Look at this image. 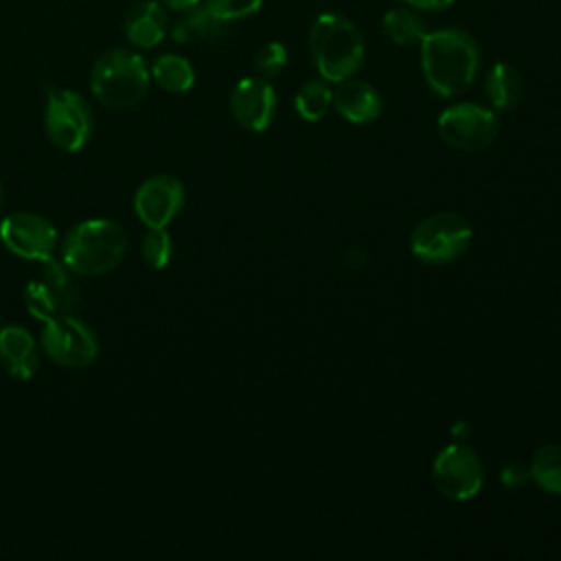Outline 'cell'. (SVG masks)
<instances>
[{"label": "cell", "instance_id": "603a6c76", "mask_svg": "<svg viewBox=\"0 0 561 561\" xmlns=\"http://www.w3.org/2000/svg\"><path fill=\"white\" fill-rule=\"evenodd\" d=\"M173 254L171 237L164 228H149L142 237V256L153 270H162Z\"/></svg>", "mask_w": 561, "mask_h": 561}, {"label": "cell", "instance_id": "277c9868", "mask_svg": "<svg viewBox=\"0 0 561 561\" xmlns=\"http://www.w3.org/2000/svg\"><path fill=\"white\" fill-rule=\"evenodd\" d=\"M127 250V234L116 221L88 219L77 224L61 243L64 265L83 276L114 270Z\"/></svg>", "mask_w": 561, "mask_h": 561}, {"label": "cell", "instance_id": "2e32d148", "mask_svg": "<svg viewBox=\"0 0 561 561\" xmlns=\"http://www.w3.org/2000/svg\"><path fill=\"white\" fill-rule=\"evenodd\" d=\"M0 359L15 379H28L37 370V346L28 329L7 324L0 329Z\"/></svg>", "mask_w": 561, "mask_h": 561}, {"label": "cell", "instance_id": "e0dca14e", "mask_svg": "<svg viewBox=\"0 0 561 561\" xmlns=\"http://www.w3.org/2000/svg\"><path fill=\"white\" fill-rule=\"evenodd\" d=\"M184 15L171 26V37L178 44H191V42H204V39H217L226 31V22L217 20L204 4H197L188 11H182Z\"/></svg>", "mask_w": 561, "mask_h": 561}, {"label": "cell", "instance_id": "484cf974", "mask_svg": "<svg viewBox=\"0 0 561 561\" xmlns=\"http://www.w3.org/2000/svg\"><path fill=\"white\" fill-rule=\"evenodd\" d=\"M412 9H421V11H443L447 9L454 0H399Z\"/></svg>", "mask_w": 561, "mask_h": 561}, {"label": "cell", "instance_id": "7a4b0ae2", "mask_svg": "<svg viewBox=\"0 0 561 561\" xmlns=\"http://www.w3.org/2000/svg\"><path fill=\"white\" fill-rule=\"evenodd\" d=\"M309 48L318 72L327 81L353 77L364 61V37L357 26L337 13H322L309 31Z\"/></svg>", "mask_w": 561, "mask_h": 561}, {"label": "cell", "instance_id": "83f0119b", "mask_svg": "<svg viewBox=\"0 0 561 561\" xmlns=\"http://www.w3.org/2000/svg\"><path fill=\"white\" fill-rule=\"evenodd\" d=\"M0 208H2V182H0Z\"/></svg>", "mask_w": 561, "mask_h": 561}, {"label": "cell", "instance_id": "8fae6325", "mask_svg": "<svg viewBox=\"0 0 561 561\" xmlns=\"http://www.w3.org/2000/svg\"><path fill=\"white\" fill-rule=\"evenodd\" d=\"M0 239L13 254L26 261H44L53 256L57 245L53 224L28 210L7 215L0 224Z\"/></svg>", "mask_w": 561, "mask_h": 561}, {"label": "cell", "instance_id": "4316f807", "mask_svg": "<svg viewBox=\"0 0 561 561\" xmlns=\"http://www.w3.org/2000/svg\"><path fill=\"white\" fill-rule=\"evenodd\" d=\"M167 9H173V11H188L197 4H202V0H160Z\"/></svg>", "mask_w": 561, "mask_h": 561}, {"label": "cell", "instance_id": "5b68a950", "mask_svg": "<svg viewBox=\"0 0 561 561\" xmlns=\"http://www.w3.org/2000/svg\"><path fill=\"white\" fill-rule=\"evenodd\" d=\"M471 243V226L458 213H436L425 217L410 237L412 254L427 265L447 263L460 256Z\"/></svg>", "mask_w": 561, "mask_h": 561}, {"label": "cell", "instance_id": "52a82bcc", "mask_svg": "<svg viewBox=\"0 0 561 561\" xmlns=\"http://www.w3.org/2000/svg\"><path fill=\"white\" fill-rule=\"evenodd\" d=\"M42 348L64 368H85L96 359L99 342L85 322L64 313L44 322Z\"/></svg>", "mask_w": 561, "mask_h": 561}, {"label": "cell", "instance_id": "ac0fdd59", "mask_svg": "<svg viewBox=\"0 0 561 561\" xmlns=\"http://www.w3.org/2000/svg\"><path fill=\"white\" fill-rule=\"evenodd\" d=\"M522 90H524V83H522L519 72L511 64H504V61H497L484 79L486 99L495 110L515 107L522 99Z\"/></svg>", "mask_w": 561, "mask_h": 561}, {"label": "cell", "instance_id": "30bf717a", "mask_svg": "<svg viewBox=\"0 0 561 561\" xmlns=\"http://www.w3.org/2000/svg\"><path fill=\"white\" fill-rule=\"evenodd\" d=\"M432 480L440 495L462 502L480 491L482 465L471 447L454 443L438 451L432 467Z\"/></svg>", "mask_w": 561, "mask_h": 561}, {"label": "cell", "instance_id": "3957f363", "mask_svg": "<svg viewBox=\"0 0 561 561\" xmlns=\"http://www.w3.org/2000/svg\"><path fill=\"white\" fill-rule=\"evenodd\" d=\"M151 72L136 50L110 48L92 66L90 90L110 110H131L145 99Z\"/></svg>", "mask_w": 561, "mask_h": 561}, {"label": "cell", "instance_id": "5bb4252c", "mask_svg": "<svg viewBox=\"0 0 561 561\" xmlns=\"http://www.w3.org/2000/svg\"><path fill=\"white\" fill-rule=\"evenodd\" d=\"M125 37L136 48L158 46L169 31V15L160 0H140L129 7L123 20Z\"/></svg>", "mask_w": 561, "mask_h": 561}, {"label": "cell", "instance_id": "ffe728a7", "mask_svg": "<svg viewBox=\"0 0 561 561\" xmlns=\"http://www.w3.org/2000/svg\"><path fill=\"white\" fill-rule=\"evenodd\" d=\"M381 26H383V33L388 35V39L399 46H410L414 42H421L423 35L427 33L423 20L412 9L386 11Z\"/></svg>", "mask_w": 561, "mask_h": 561}, {"label": "cell", "instance_id": "d6986e66", "mask_svg": "<svg viewBox=\"0 0 561 561\" xmlns=\"http://www.w3.org/2000/svg\"><path fill=\"white\" fill-rule=\"evenodd\" d=\"M151 79L167 92L180 94L193 88L195 83V70L191 61L182 55H160L151 68Z\"/></svg>", "mask_w": 561, "mask_h": 561}, {"label": "cell", "instance_id": "44dd1931", "mask_svg": "<svg viewBox=\"0 0 561 561\" xmlns=\"http://www.w3.org/2000/svg\"><path fill=\"white\" fill-rule=\"evenodd\" d=\"M294 103H296V112L300 114V118L316 123L327 114L329 105L333 103V92H331L327 79H311L298 88Z\"/></svg>", "mask_w": 561, "mask_h": 561}, {"label": "cell", "instance_id": "cb8c5ba5", "mask_svg": "<svg viewBox=\"0 0 561 561\" xmlns=\"http://www.w3.org/2000/svg\"><path fill=\"white\" fill-rule=\"evenodd\" d=\"M263 0H204V7L221 22H234L254 15Z\"/></svg>", "mask_w": 561, "mask_h": 561}, {"label": "cell", "instance_id": "4fadbf2b", "mask_svg": "<svg viewBox=\"0 0 561 561\" xmlns=\"http://www.w3.org/2000/svg\"><path fill=\"white\" fill-rule=\"evenodd\" d=\"M230 110L241 127L250 131H263L274 118L276 92L265 79L245 77L234 85L230 94Z\"/></svg>", "mask_w": 561, "mask_h": 561}, {"label": "cell", "instance_id": "ba28073f", "mask_svg": "<svg viewBox=\"0 0 561 561\" xmlns=\"http://www.w3.org/2000/svg\"><path fill=\"white\" fill-rule=\"evenodd\" d=\"M39 274L24 287V305L28 313L42 322L55 316L72 313L77 305V289L68 276V267L53 256L39 261Z\"/></svg>", "mask_w": 561, "mask_h": 561}, {"label": "cell", "instance_id": "d4e9b609", "mask_svg": "<svg viewBox=\"0 0 561 561\" xmlns=\"http://www.w3.org/2000/svg\"><path fill=\"white\" fill-rule=\"evenodd\" d=\"M287 64V50L280 42H267L254 55V68L263 77H276Z\"/></svg>", "mask_w": 561, "mask_h": 561}, {"label": "cell", "instance_id": "6da1fadb", "mask_svg": "<svg viewBox=\"0 0 561 561\" xmlns=\"http://www.w3.org/2000/svg\"><path fill=\"white\" fill-rule=\"evenodd\" d=\"M480 53L476 39L460 28H440L421 39V68L427 85L440 96H456L478 75Z\"/></svg>", "mask_w": 561, "mask_h": 561}, {"label": "cell", "instance_id": "7c38bea8", "mask_svg": "<svg viewBox=\"0 0 561 561\" xmlns=\"http://www.w3.org/2000/svg\"><path fill=\"white\" fill-rule=\"evenodd\" d=\"M184 204V186L173 175H153L140 184L134 210L147 228H164Z\"/></svg>", "mask_w": 561, "mask_h": 561}, {"label": "cell", "instance_id": "9a60e30c", "mask_svg": "<svg viewBox=\"0 0 561 561\" xmlns=\"http://www.w3.org/2000/svg\"><path fill=\"white\" fill-rule=\"evenodd\" d=\"M333 105L346 121L355 125H364L379 116L381 96L370 83L348 77L340 81L337 90L333 92Z\"/></svg>", "mask_w": 561, "mask_h": 561}, {"label": "cell", "instance_id": "8992f818", "mask_svg": "<svg viewBox=\"0 0 561 561\" xmlns=\"http://www.w3.org/2000/svg\"><path fill=\"white\" fill-rule=\"evenodd\" d=\"M44 125L50 142L61 151H79L92 136V110L79 92L53 90L46 99Z\"/></svg>", "mask_w": 561, "mask_h": 561}, {"label": "cell", "instance_id": "7402d4cb", "mask_svg": "<svg viewBox=\"0 0 561 561\" xmlns=\"http://www.w3.org/2000/svg\"><path fill=\"white\" fill-rule=\"evenodd\" d=\"M528 473L548 493L561 495V445H543L535 451Z\"/></svg>", "mask_w": 561, "mask_h": 561}, {"label": "cell", "instance_id": "9c48e42d", "mask_svg": "<svg viewBox=\"0 0 561 561\" xmlns=\"http://www.w3.org/2000/svg\"><path fill=\"white\" fill-rule=\"evenodd\" d=\"M500 129L495 114L476 103H456L438 116L440 138L460 151H480L489 147Z\"/></svg>", "mask_w": 561, "mask_h": 561}]
</instances>
